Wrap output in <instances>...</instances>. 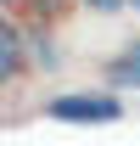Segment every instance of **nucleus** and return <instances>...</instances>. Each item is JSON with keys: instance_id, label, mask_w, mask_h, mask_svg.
<instances>
[{"instance_id": "nucleus-1", "label": "nucleus", "mask_w": 140, "mask_h": 146, "mask_svg": "<svg viewBox=\"0 0 140 146\" xmlns=\"http://www.w3.org/2000/svg\"><path fill=\"white\" fill-rule=\"evenodd\" d=\"M45 112H51V118H62V124H112V118H118V96L112 90H95V96H51V101H45Z\"/></svg>"}, {"instance_id": "nucleus-2", "label": "nucleus", "mask_w": 140, "mask_h": 146, "mask_svg": "<svg viewBox=\"0 0 140 146\" xmlns=\"http://www.w3.org/2000/svg\"><path fill=\"white\" fill-rule=\"evenodd\" d=\"M106 84H112V90H140V39L123 45V51L106 62Z\"/></svg>"}, {"instance_id": "nucleus-3", "label": "nucleus", "mask_w": 140, "mask_h": 146, "mask_svg": "<svg viewBox=\"0 0 140 146\" xmlns=\"http://www.w3.org/2000/svg\"><path fill=\"white\" fill-rule=\"evenodd\" d=\"M17 68H22V34L0 17V84H6V79H17Z\"/></svg>"}, {"instance_id": "nucleus-4", "label": "nucleus", "mask_w": 140, "mask_h": 146, "mask_svg": "<svg viewBox=\"0 0 140 146\" xmlns=\"http://www.w3.org/2000/svg\"><path fill=\"white\" fill-rule=\"evenodd\" d=\"M90 11H123V6H129V0H84Z\"/></svg>"}, {"instance_id": "nucleus-5", "label": "nucleus", "mask_w": 140, "mask_h": 146, "mask_svg": "<svg viewBox=\"0 0 140 146\" xmlns=\"http://www.w3.org/2000/svg\"><path fill=\"white\" fill-rule=\"evenodd\" d=\"M0 6H17V0H0Z\"/></svg>"}, {"instance_id": "nucleus-6", "label": "nucleus", "mask_w": 140, "mask_h": 146, "mask_svg": "<svg viewBox=\"0 0 140 146\" xmlns=\"http://www.w3.org/2000/svg\"><path fill=\"white\" fill-rule=\"evenodd\" d=\"M129 6H135V11H140V0H129Z\"/></svg>"}]
</instances>
